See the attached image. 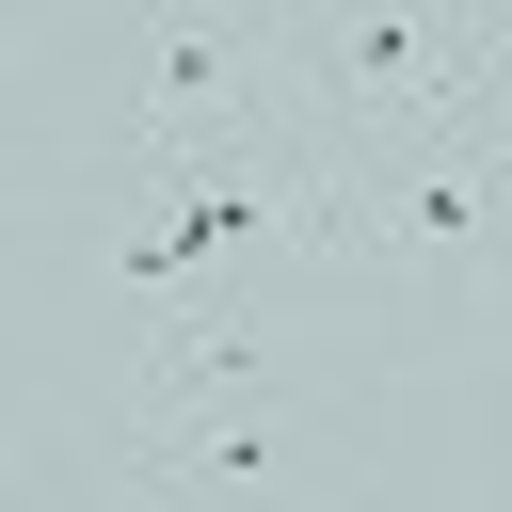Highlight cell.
I'll use <instances>...</instances> for the list:
<instances>
[{
	"mask_svg": "<svg viewBox=\"0 0 512 512\" xmlns=\"http://www.w3.org/2000/svg\"><path fill=\"white\" fill-rule=\"evenodd\" d=\"M192 400H256V320L240 304H176L128 336V416H192Z\"/></svg>",
	"mask_w": 512,
	"mask_h": 512,
	"instance_id": "obj_1",
	"label": "cell"
}]
</instances>
